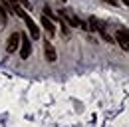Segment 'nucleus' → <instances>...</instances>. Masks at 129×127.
I'll use <instances>...</instances> for the list:
<instances>
[{
    "label": "nucleus",
    "mask_w": 129,
    "mask_h": 127,
    "mask_svg": "<svg viewBox=\"0 0 129 127\" xmlns=\"http://www.w3.org/2000/svg\"><path fill=\"white\" fill-rule=\"evenodd\" d=\"M89 30H95L103 40L111 42V36L105 32V30H107V26H105V22H103V20H99V18H93V16H91V18H89Z\"/></svg>",
    "instance_id": "1"
},
{
    "label": "nucleus",
    "mask_w": 129,
    "mask_h": 127,
    "mask_svg": "<svg viewBox=\"0 0 129 127\" xmlns=\"http://www.w3.org/2000/svg\"><path fill=\"white\" fill-rule=\"evenodd\" d=\"M60 14H62V18L66 20V24H70V26H76V28H78V26H81L83 30H87V26H85V24H83L80 18H78V16L72 12V10H64V12H60Z\"/></svg>",
    "instance_id": "2"
},
{
    "label": "nucleus",
    "mask_w": 129,
    "mask_h": 127,
    "mask_svg": "<svg viewBox=\"0 0 129 127\" xmlns=\"http://www.w3.org/2000/svg\"><path fill=\"white\" fill-rule=\"evenodd\" d=\"M115 42L119 44L121 50H125V52L129 50V34H127L125 28H119V30L115 32Z\"/></svg>",
    "instance_id": "3"
},
{
    "label": "nucleus",
    "mask_w": 129,
    "mask_h": 127,
    "mask_svg": "<svg viewBox=\"0 0 129 127\" xmlns=\"http://www.w3.org/2000/svg\"><path fill=\"white\" fill-rule=\"evenodd\" d=\"M20 58L22 60H28L30 58V54H32V46H30V40H28V36H20Z\"/></svg>",
    "instance_id": "4"
},
{
    "label": "nucleus",
    "mask_w": 129,
    "mask_h": 127,
    "mask_svg": "<svg viewBox=\"0 0 129 127\" xmlns=\"http://www.w3.org/2000/svg\"><path fill=\"white\" fill-rule=\"evenodd\" d=\"M20 18H22V20L26 22V26H28V30H30V38H32V40H38V38H40V30H38L36 22H34L32 18H30L28 14H26V12H24V14L20 16Z\"/></svg>",
    "instance_id": "5"
},
{
    "label": "nucleus",
    "mask_w": 129,
    "mask_h": 127,
    "mask_svg": "<svg viewBox=\"0 0 129 127\" xmlns=\"http://www.w3.org/2000/svg\"><path fill=\"white\" fill-rule=\"evenodd\" d=\"M44 56H46V62L54 64L58 60V54H56V48L52 42H44Z\"/></svg>",
    "instance_id": "6"
},
{
    "label": "nucleus",
    "mask_w": 129,
    "mask_h": 127,
    "mask_svg": "<svg viewBox=\"0 0 129 127\" xmlns=\"http://www.w3.org/2000/svg\"><path fill=\"white\" fill-rule=\"evenodd\" d=\"M18 46H20V34H10V38H8V42H6V50L8 52H14V50H18Z\"/></svg>",
    "instance_id": "7"
},
{
    "label": "nucleus",
    "mask_w": 129,
    "mask_h": 127,
    "mask_svg": "<svg viewBox=\"0 0 129 127\" xmlns=\"http://www.w3.org/2000/svg\"><path fill=\"white\" fill-rule=\"evenodd\" d=\"M42 26H44V30L48 32L50 36H54V34H56V26H54V22H52L50 18H46V16H42Z\"/></svg>",
    "instance_id": "8"
},
{
    "label": "nucleus",
    "mask_w": 129,
    "mask_h": 127,
    "mask_svg": "<svg viewBox=\"0 0 129 127\" xmlns=\"http://www.w3.org/2000/svg\"><path fill=\"white\" fill-rule=\"evenodd\" d=\"M6 24V10L0 6V26H4Z\"/></svg>",
    "instance_id": "9"
},
{
    "label": "nucleus",
    "mask_w": 129,
    "mask_h": 127,
    "mask_svg": "<svg viewBox=\"0 0 129 127\" xmlns=\"http://www.w3.org/2000/svg\"><path fill=\"white\" fill-rule=\"evenodd\" d=\"M14 2H16V4H20L22 8H32V4H30L28 0H14Z\"/></svg>",
    "instance_id": "10"
}]
</instances>
